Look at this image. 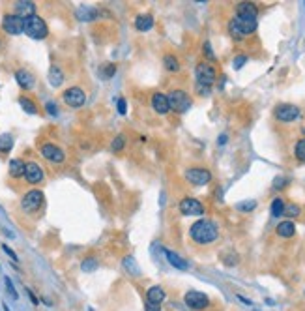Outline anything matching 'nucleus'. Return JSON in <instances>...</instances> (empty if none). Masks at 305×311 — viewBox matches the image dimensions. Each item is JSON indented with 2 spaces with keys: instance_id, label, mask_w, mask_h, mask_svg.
Wrapping results in <instances>:
<instances>
[{
  "instance_id": "obj_11",
  "label": "nucleus",
  "mask_w": 305,
  "mask_h": 311,
  "mask_svg": "<svg viewBox=\"0 0 305 311\" xmlns=\"http://www.w3.org/2000/svg\"><path fill=\"white\" fill-rule=\"evenodd\" d=\"M40 154L51 163H62L66 160V152L55 142H43L40 146Z\"/></svg>"
},
{
  "instance_id": "obj_22",
  "label": "nucleus",
  "mask_w": 305,
  "mask_h": 311,
  "mask_svg": "<svg viewBox=\"0 0 305 311\" xmlns=\"http://www.w3.org/2000/svg\"><path fill=\"white\" fill-rule=\"evenodd\" d=\"M154 27V17L150 14H141L135 17V29L139 32H148Z\"/></svg>"
},
{
  "instance_id": "obj_43",
  "label": "nucleus",
  "mask_w": 305,
  "mask_h": 311,
  "mask_svg": "<svg viewBox=\"0 0 305 311\" xmlns=\"http://www.w3.org/2000/svg\"><path fill=\"white\" fill-rule=\"evenodd\" d=\"M126 111H128V109H126V99L120 98V99H118V113L126 114Z\"/></svg>"
},
{
  "instance_id": "obj_45",
  "label": "nucleus",
  "mask_w": 305,
  "mask_h": 311,
  "mask_svg": "<svg viewBox=\"0 0 305 311\" xmlns=\"http://www.w3.org/2000/svg\"><path fill=\"white\" fill-rule=\"evenodd\" d=\"M238 300H241V302H243V304H245V305H251V304H253V302H251V300H249V298L241 296V294H238Z\"/></svg>"
},
{
  "instance_id": "obj_39",
  "label": "nucleus",
  "mask_w": 305,
  "mask_h": 311,
  "mask_svg": "<svg viewBox=\"0 0 305 311\" xmlns=\"http://www.w3.org/2000/svg\"><path fill=\"white\" fill-rule=\"evenodd\" d=\"M204 55H206V58H208L210 62H213V60H215V55H213V51H212V45H210V42H206V43H204Z\"/></svg>"
},
{
  "instance_id": "obj_12",
  "label": "nucleus",
  "mask_w": 305,
  "mask_h": 311,
  "mask_svg": "<svg viewBox=\"0 0 305 311\" xmlns=\"http://www.w3.org/2000/svg\"><path fill=\"white\" fill-rule=\"evenodd\" d=\"M180 212L184 214V216H202L206 212L204 205L200 203L199 199H193V197H185L180 201Z\"/></svg>"
},
{
  "instance_id": "obj_29",
  "label": "nucleus",
  "mask_w": 305,
  "mask_h": 311,
  "mask_svg": "<svg viewBox=\"0 0 305 311\" xmlns=\"http://www.w3.org/2000/svg\"><path fill=\"white\" fill-rule=\"evenodd\" d=\"M283 212H284V201L281 197H275L273 203H271V216L279 218V216H283Z\"/></svg>"
},
{
  "instance_id": "obj_19",
  "label": "nucleus",
  "mask_w": 305,
  "mask_h": 311,
  "mask_svg": "<svg viewBox=\"0 0 305 311\" xmlns=\"http://www.w3.org/2000/svg\"><path fill=\"white\" fill-rule=\"evenodd\" d=\"M79 21H94V19H98L100 17V10L98 8H92V6H81L77 8V12H75Z\"/></svg>"
},
{
  "instance_id": "obj_9",
  "label": "nucleus",
  "mask_w": 305,
  "mask_h": 311,
  "mask_svg": "<svg viewBox=\"0 0 305 311\" xmlns=\"http://www.w3.org/2000/svg\"><path fill=\"white\" fill-rule=\"evenodd\" d=\"M62 99H64V103L71 109H79V107H83L86 103V92L83 88H79V86H71L68 90H64L62 94Z\"/></svg>"
},
{
  "instance_id": "obj_15",
  "label": "nucleus",
  "mask_w": 305,
  "mask_h": 311,
  "mask_svg": "<svg viewBox=\"0 0 305 311\" xmlns=\"http://www.w3.org/2000/svg\"><path fill=\"white\" fill-rule=\"evenodd\" d=\"M150 105H152V109H154L157 114L170 113L169 99H167V94H163V92H154L152 94V98H150Z\"/></svg>"
},
{
  "instance_id": "obj_26",
  "label": "nucleus",
  "mask_w": 305,
  "mask_h": 311,
  "mask_svg": "<svg viewBox=\"0 0 305 311\" xmlns=\"http://www.w3.org/2000/svg\"><path fill=\"white\" fill-rule=\"evenodd\" d=\"M25 165H27V163L23 162V160H17V158L12 160V162H10V175L14 178L25 177Z\"/></svg>"
},
{
  "instance_id": "obj_7",
  "label": "nucleus",
  "mask_w": 305,
  "mask_h": 311,
  "mask_svg": "<svg viewBox=\"0 0 305 311\" xmlns=\"http://www.w3.org/2000/svg\"><path fill=\"white\" fill-rule=\"evenodd\" d=\"M43 206V193L40 190H30L25 193V197L21 199V208L27 214L38 212Z\"/></svg>"
},
{
  "instance_id": "obj_36",
  "label": "nucleus",
  "mask_w": 305,
  "mask_h": 311,
  "mask_svg": "<svg viewBox=\"0 0 305 311\" xmlns=\"http://www.w3.org/2000/svg\"><path fill=\"white\" fill-rule=\"evenodd\" d=\"M4 283H6L8 294L14 298V300H17V298H19V294H17V290H15V287H14V281H12V279H10V277L6 276V277H4Z\"/></svg>"
},
{
  "instance_id": "obj_13",
  "label": "nucleus",
  "mask_w": 305,
  "mask_h": 311,
  "mask_svg": "<svg viewBox=\"0 0 305 311\" xmlns=\"http://www.w3.org/2000/svg\"><path fill=\"white\" fill-rule=\"evenodd\" d=\"M2 29L6 30L8 34L19 36V34H23V30H25V19L15 14H8V15H4V19H2Z\"/></svg>"
},
{
  "instance_id": "obj_44",
  "label": "nucleus",
  "mask_w": 305,
  "mask_h": 311,
  "mask_svg": "<svg viewBox=\"0 0 305 311\" xmlns=\"http://www.w3.org/2000/svg\"><path fill=\"white\" fill-rule=\"evenodd\" d=\"M27 292H29V296H30V300H32V304H34V305L40 304V300H38V296H36V294H34V292H32V290L27 289Z\"/></svg>"
},
{
  "instance_id": "obj_8",
  "label": "nucleus",
  "mask_w": 305,
  "mask_h": 311,
  "mask_svg": "<svg viewBox=\"0 0 305 311\" xmlns=\"http://www.w3.org/2000/svg\"><path fill=\"white\" fill-rule=\"evenodd\" d=\"M184 177L193 186H206L212 182V173L204 167H189L184 173Z\"/></svg>"
},
{
  "instance_id": "obj_24",
  "label": "nucleus",
  "mask_w": 305,
  "mask_h": 311,
  "mask_svg": "<svg viewBox=\"0 0 305 311\" xmlns=\"http://www.w3.org/2000/svg\"><path fill=\"white\" fill-rule=\"evenodd\" d=\"M163 68L169 73H178L180 71V60H178V57H174L172 53H167L163 57Z\"/></svg>"
},
{
  "instance_id": "obj_32",
  "label": "nucleus",
  "mask_w": 305,
  "mask_h": 311,
  "mask_svg": "<svg viewBox=\"0 0 305 311\" xmlns=\"http://www.w3.org/2000/svg\"><path fill=\"white\" fill-rule=\"evenodd\" d=\"M124 146H126V137H124V135H116L113 144H111V150H113V152H122Z\"/></svg>"
},
{
  "instance_id": "obj_30",
  "label": "nucleus",
  "mask_w": 305,
  "mask_h": 311,
  "mask_svg": "<svg viewBox=\"0 0 305 311\" xmlns=\"http://www.w3.org/2000/svg\"><path fill=\"white\" fill-rule=\"evenodd\" d=\"M255 208H256V201H255V199H251V201H241V203H238V205H236V210H238V212H243V214L253 212Z\"/></svg>"
},
{
  "instance_id": "obj_16",
  "label": "nucleus",
  "mask_w": 305,
  "mask_h": 311,
  "mask_svg": "<svg viewBox=\"0 0 305 311\" xmlns=\"http://www.w3.org/2000/svg\"><path fill=\"white\" fill-rule=\"evenodd\" d=\"M165 298H167V292L161 285H152L148 290H146V300L152 302V304H157L161 305L165 302Z\"/></svg>"
},
{
  "instance_id": "obj_27",
  "label": "nucleus",
  "mask_w": 305,
  "mask_h": 311,
  "mask_svg": "<svg viewBox=\"0 0 305 311\" xmlns=\"http://www.w3.org/2000/svg\"><path fill=\"white\" fill-rule=\"evenodd\" d=\"M12 148H14V137L10 133L0 135V154H8Z\"/></svg>"
},
{
  "instance_id": "obj_31",
  "label": "nucleus",
  "mask_w": 305,
  "mask_h": 311,
  "mask_svg": "<svg viewBox=\"0 0 305 311\" xmlns=\"http://www.w3.org/2000/svg\"><path fill=\"white\" fill-rule=\"evenodd\" d=\"M294 158L298 162H305V139H299L294 144Z\"/></svg>"
},
{
  "instance_id": "obj_40",
  "label": "nucleus",
  "mask_w": 305,
  "mask_h": 311,
  "mask_svg": "<svg viewBox=\"0 0 305 311\" xmlns=\"http://www.w3.org/2000/svg\"><path fill=\"white\" fill-rule=\"evenodd\" d=\"M45 109H47V113L53 114V116H57L58 114L57 103H53V101H47V103H45Z\"/></svg>"
},
{
  "instance_id": "obj_33",
  "label": "nucleus",
  "mask_w": 305,
  "mask_h": 311,
  "mask_svg": "<svg viewBox=\"0 0 305 311\" xmlns=\"http://www.w3.org/2000/svg\"><path fill=\"white\" fill-rule=\"evenodd\" d=\"M81 268H83V272H94V270L98 268V261L94 257H86L85 261H83V264H81Z\"/></svg>"
},
{
  "instance_id": "obj_2",
  "label": "nucleus",
  "mask_w": 305,
  "mask_h": 311,
  "mask_svg": "<svg viewBox=\"0 0 305 311\" xmlns=\"http://www.w3.org/2000/svg\"><path fill=\"white\" fill-rule=\"evenodd\" d=\"M256 30V17H245V15H236L228 21V34L234 40H245Z\"/></svg>"
},
{
  "instance_id": "obj_41",
  "label": "nucleus",
  "mask_w": 305,
  "mask_h": 311,
  "mask_svg": "<svg viewBox=\"0 0 305 311\" xmlns=\"http://www.w3.org/2000/svg\"><path fill=\"white\" fill-rule=\"evenodd\" d=\"M144 311H161V305H157V304H152V302H144Z\"/></svg>"
},
{
  "instance_id": "obj_14",
  "label": "nucleus",
  "mask_w": 305,
  "mask_h": 311,
  "mask_svg": "<svg viewBox=\"0 0 305 311\" xmlns=\"http://www.w3.org/2000/svg\"><path fill=\"white\" fill-rule=\"evenodd\" d=\"M25 180L32 186L43 182V169L36 162L27 163V165H25Z\"/></svg>"
},
{
  "instance_id": "obj_35",
  "label": "nucleus",
  "mask_w": 305,
  "mask_h": 311,
  "mask_svg": "<svg viewBox=\"0 0 305 311\" xmlns=\"http://www.w3.org/2000/svg\"><path fill=\"white\" fill-rule=\"evenodd\" d=\"M114 73H116V66H114V64H105V66L101 68V77L103 79L114 77Z\"/></svg>"
},
{
  "instance_id": "obj_37",
  "label": "nucleus",
  "mask_w": 305,
  "mask_h": 311,
  "mask_svg": "<svg viewBox=\"0 0 305 311\" xmlns=\"http://www.w3.org/2000/svg\"><path fill=\"white\" fill-rule=\"evenodd\" d=\"M245 62H247V57H245V55H238V57L234 58L232 66H234V70H240V68L245 66Z\"/></svg>"
},
{
  "instance_id": "obj_10",
  "label": "nucleus",
  "mask_w": 305,
  "mask_h": 311,
  "mask_svg": "<svg viewBox=\"0 0 305 311\" xmlns=\"http://www.w3.org/2000/svg\"><path fill=\"white\" fill-rule=\"evenodd\" d=\"M299 114H301L299 107L292 105V103H281L275 109V118L279 122H283V124H290V122L298 120Z\"/></svg>"
},
{
  "instance_id": "obj_28",
  "label": "nucleus",
  "mask_w": 305,
  "mask_h": 311,
  "mask_svg": "<svg viewBox=\"0 0 305 311\" xmlns=\"http://www.w3.org/2000/svg\"><path fill=\"white\" fill-rule=\"evenodd\" d=\"M19 105L23 107V111H25V113H29V114L38 113V107H36V103L30 98H27V96H21V98H19Z\"/></svg>"
},
{
  "instance_id": "obj_3",
  "label": "nucleus",
  "mask_w": 305,
  "mask_h": 311,
  "mask_svg": "<svg viewBox=\"0 0 305 311\" xmlns=\"http://www.w3.org/2000/svg\"><path fill=\"white\" fill-rule=\"evenodd\" d=\"M167 99H169L170 111H174L178 114H184L193 105L191 96L185 92V90H182V88H172V90H169Z\"/></svg>"
},
{
  "instance_id": "obj_1",
  "label": "nucleus",
  "mask_w": 305,
  "mask_h": 311,
  "mask_svg": "<svg viewBox=\"0 0 305 311\" xmlns=\"http://www.w3.org/2000/svg\"><path fill=\"white\" fill-rule=\"evenodd\" d=\"M217 236H219V229L212 219H199L189 227V238L199 246H210L217 240Z\"/></svg>"
},
{
  "instance_id": "obj_25",
  "label": "nucleus",
  "mask_w": 305,
  "mask_h": 311,
  "mask_svg": "<svg viewBox=\"0 0 305 311\" xmlns=\"http://www.w3.org/2000/svg\"><path fill=\"white\" fill-rule=\"evenodd\" d=\"M64 73H62V70L58 68V66H51V70H49V83L55 88H58V86L64 83Z\"/></svg>"
},
{
  "instance_id": "obj_46",
  "label": "nucleus",
  "mask_w": 305,
  "mask_h": 311,
  "mask_svg": "<svg viewBox=\"0 0 305 311\" xmlns=\"http://www.w3.org/2000/svg\"><path fill=\"white\" fill-rule=\"evenodd\" d=\"M217 142H219V144H225V142H227V135H221V139Z\"/></svg>"
},
{
  "instance_id": "obj_34",
  "label": "nucleus",
  "mask_w": 305,
  "mask_h": 311,
  "mask_svg": "<svg viewBox=\"0 0 305 311\" xmlns=\"http://www.w3.org/2000/svg\"><path fill=\"white\" fill-rule=\"evenodd\" d=\"M284 216H288V218H298L299 214H301V208L298 205H284Z\"/></svg>"
},
{
  "instance_id": "obj_6",
  "label": "nucleus",
  "mask_w": 305,
  "mask_h": 311,
  "mask_svg": "<svg viewBox=\"0 0 305 311\" xmlns=\"http://www.w3.org/2000/svg\"><path fill=\"white\" fill-rule=\"evenodd\" d=\"M184 302L193 311H202L210 307V298L200 290H187L184 294Z\"/></svg>"
},
{
  "instance_id": "obj_38",
  "label": "nucleus",
  "mask_w": 305,
  "mask_h": 311,
  "mask_svg": "<svg viewBox=\"0 0 305 311\" xmlns=\"http://www.w3.org/2000/svg\"><path fill=\"white\" fill-rule=\"evenodd\" d=\"M2 251H4V253L8 255V257H10V259H12V261H19V257H17V253H15L14 249L10 248V246H6V244H2Z\"/></svg>"
},
{
  "instance_id": "obj_18",
  "label": "nucleus",
  "mask_w": 305,
  "mask_h": 311,
  "mask_svg": "<svg viewBox=\"0 0 305 311\" xmlns=\"http://www.w3.org/2000/svg\"><path fill=\"white\" fill-rule=\"evenodd\" d=\"M163 253H165V257H167V261H169L170 266H174L176 270H182V272H185V270L189 268V264L185 262V259H182V257H180L178 253H174L172 249L165 248Z\"/></svg>"
},
{
  "instance_id": "obj_42",
  "label": "nucleus",
  "mask_w": 305,
  "mask_h": 311,
  "mask_svg": "<svg viewBox=\"0 0 305 311\" xmlns=\"http://www.w3.org/2000/svg\"><path fill=\"white\" fill-rule=\"evenodd\" d=\"M284 186H286V180H284L283 177H277V178H275V184H273V188H275V190H281V188H284Z\"/></svg>"
},
{
  "instance_id": "obj_21",
  "label": "nucleus",
  "mask_w": 305,
  "mask_h": 311,
  "mask_svg": "<svg viewBox=\"0 0 305 311\" xmlns=\"http://www.w3.org/2000/svg\"><path fill=\"white\" fill-rule=\"evenodd\" d=\"M277 236H281V238H292L294 234H296V225H294V221L290 219H286V221H281L275 229Z\"/></svg>"
},
{
  "instance_id": "obj_4",
  "label": "nucleus",
  "mask_w": 305,
  "mask_h": 311,
  "mask_svg": "<svg viewBox=\"0 0 305 311\" xmlns=\"http://www.w3.org/2000/svg\"><path fill=\"white\" fill-rule=\"evenodd\" d=\"M23 32L32 40H45L49 34V29L40 15H30L25 19V30Z\"/></svg>"
},
{
  "instance_id": "obj_17",
  "label": "nucleus",
  "mask_w": 305,
  "mask_h": 311,
  "mask_svg": "<svg viewBox=\"0 0 305 311\" xmlns=\"http://www.w3.org/2000/svg\"><path fill=\"white\" fill-rule=\"evenodd\" d=\"M15 81L23 90H30L34 86V75L29 70H17L15 71Z\"/></svg>"
},
{
  "instance_id": "obj_23",
  "label": "nucleus",
  "mask_w": 305,
  "mask_h": 311,
  "mask_svg": "<svg viewBox=\"0 0 305 311\" xmlns=\"http://www.w3.org/2000/svg\"><path fill=\"white\" fill-rule=\"evenodd\" d=\"M236 15H245V17H256L258 15V8L253 2H240L236 6Z\"/></svg>"
},
{
  "instance_id": "obj_20",
  "label": "nucleus",
  "mask_w": 305,
  "mask_h": 311,
  "mask_svg": "<svg viewBox=\"0 0 305 311\" xmlns=\"http://www.w3.org/2000/svg\"><path fill=\"white\" fill-rule=\"evenodd\" d=\"M15 15H19L23 19H27L30 15H36V4L34 2H15Z\"/></svg>"
},
{
  "instance_id": "obj_5",
  "label": "nucleus",
  "mask_w": 305,
  "mask_h": 311,
  "mask_svg": "<svg viewBox=\"0 0 305 311\" xmlns=\"http://www.w3.org/2000/svg\"><path fill=\"white\" fill-rule=\"evenodd\" d=\"M195 77H197V85L206 86V88H212L213 83L217 81V70L215 66L210 62H200L195 70Z\"/></svg>"
}]
</instances>
